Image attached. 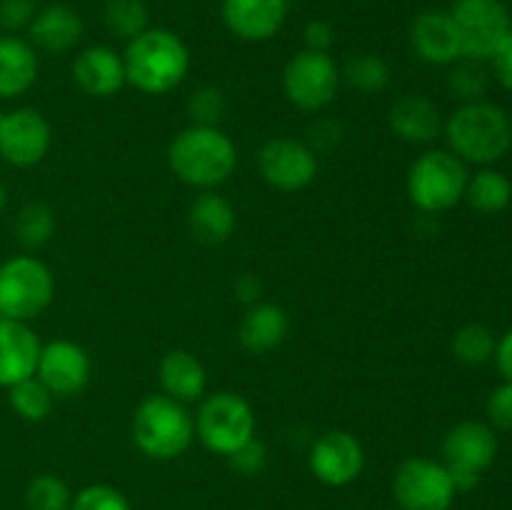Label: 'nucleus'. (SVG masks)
Instances as JSON below:
<instances>
[{
    "label": "nucleus",
    "mask_w": 512,
    "mask_h": 510,
    "mask_svg": "<svg viewBox=\"0 0 512 510\" xmlns=\"http://www.w3.org/2000/svg\"><path fill=\"white\" fill-rule=\"evenodd\" d=\"M445 138L450 153L458 155L465 165L498 163L512 148V120L500 105L488 100L463 103L445 120Z\"/></svg>",
    "instance_id": "1"
},
{
    "label": "nucleus",
    "mask_w": 512,
    "mask_h": 510,
    "mask_svg": "<svg viewBox=\"0 0 512 510\" xmlns=\"http://www.w3.org/2000/svg\"><path fill=\"white\" fill-rule=\"evenodd\" d=\"M125 80L140 93L165 95L178 88L190 70L188 45L175 33L148 28L125 48Z\"/></svg>",
    "instance_id": "2"
},
{
    "label": "nucleus",
    "mask_w": 512,
    "mask_h": 510,
    "mask_svg": "<svg viewBox=\"0 0 512 510\" xmlns=\"http://www.w3.org/2000/svg\"><path fill=\"white\" fill-rule=\"evenodd\" d=\"M168 163L183 183L210 190L223 185L235 173L238 150L215 125H190L170 143Z\"/></svg>",
    "instance_id": "3"
},
{
    "label": "nucleus",
    "mask_w": 512,
    "mask_h": 510,
    "mask_svg": "<svg viewBox=\"0 0 512 510\" xmlns=\"http://www.w3.org/2000/svg\"><path fill=\"white\" fill-rule=\"evenodd\" d=\"M195 420L170 395H148L133 415V440L153 460H173L190 448Z\"/></svg>",
    "instance_id": "4"
},
{
    "label": "nucleus",
    "mask_w": 512,
    "mask_h": 510,
    "mask_svg": "<svg viewBox=\"0 0 512 510\" xmlns=\"http://www.w3.org/2000/svg\"><path fill=\"white\" fill-rule=\"evenodd\" d=\"M468 165L450 150H428L408 173V195L423 213H445L465 198Z\"/></svg>",
    "instance_id": "5"
},
{
    "label": "nucleus",
    "mask_w": 512,
    "mask_h": 510,
    "mask_svg": "<svg viewBox=\"0 0 512 510\" xmlns=\"http://www.w3.org/2000/svg\"><path fill=\"white\" fill-rule=\"evenodd\" d=\"M53 293V273L43 260L15 255L0 265V318L28 323L48 308Z\"/></svg>",
    "instance_id": "6"
},
{
    "label": "nucleus",
    "mask_w": 512,
    "mask_h": 510,
    "mask_svg": "<svg viewBox=\"0 0 512 510\" xmlns=\"http://www.w3.org/2000/svg\"><path fill=\"white\" fill-rule=\"evenodd\" d=\"M195 433L213 453L233 455L240 445L255 438V413L243 395L220 390L200 403Z\"/></svg>",
    "instance_id": "7"
},
{
    "label": "nucleus",
    "mask_w": 512,
    "mask_h": 510,
    "mask_svg": "<svg viewBox=\"0 0 512 510\" xmlns=\"http://www.w3.org/2000/svg\"><path fill=\"white\" fill-rule=\"evenodd\" d=\"M498 455L495 428L480 420H463L453 425L443 440V460L455 490H473Z\"/></svg>",
    "instance_id": "8"
},
{
    "label": "nucleus",
    "mask_w": 512,
    "mask_h": 510,
    "mask_svg": "<svg viewBox=\"0 0 512 510\" xmlns=\"http://www.w3.org/2000/svg\"><path fill=\"white\" fill-rule=\"evenodd\" d=\"M458 28L463 58L490 60L512 33L510 10L503 0H455L450 10Z\"/></svg>",
    "instance_id": "9"
},
{
    "label": "nucleus",
    "mask_w": 512,
    "mask_h": 510,
    "mask_svg": "<svg viewBox=\"0 0 512 510\" xmlns=\"http://www.w3.org/2000/svg\"><path fill=\"white\" fill-rule=\"evenodd\" d=\"M343 75L330 53L308 50L293 55L283 70V90L300 110H323L338 95Z\"/></svg>",
    "instance_id": "10"
},
{
    "label": "nucleus",
    "mask_w": 512,
    "mask_h": 510,
    "mask_svg": "<svg viewBox=\"0 0 512 510\" xmlns=\"http://www.w3.org/2000/svg\"><path fill=\"white\" fill-rule=\"evenodd\" d=\"M393 493L403 510H450L458 490L443 463L410 458L395 470Z\"/></svg>",
    "instance_id": "11"
},
{
    "label": "nucleus",
    "mask_w": 512,
    "mask_h": 510,
    "mask_svg": "<svg viewBox=\"0 0 512 510\" xmlns=\"http://www.w3.org/2000/svg\"><path fill=\"white\" fill-rule=\"evenodd\" d=\"M50 123L35 108H15L0 113V158L13 168H33L48 155Z\"/></svg>",
    "instance_id": "12"
},
{
    "label": "nucleus",
    "mask_w": 512,
    "mask_h": 510,
    "mask_svg": "<svg viewBox=\"0 0 512 510\" xmlns=\"http://www.w3.org/2000/svg\"><path fill=\"white\" fill-rule=\"evenodd\" d=\"M258 170L268 185L283 193L308 188L318 175V155L295 138H273L260 148Z\"/></svg>",
    "instance_id": "13"
},
{
    "label": "nucleus",
    "mask_w": 512,
    "mask_h": 510,
    "mask_svg": "<svg viewBox=\"0 0 512 510\" xmlns=\"http://www.w3.org/2000/svg\"><path fill=\"white\" fill-rule=\"evenodd\" d=\"M90 355L73 340H53L43 345L35 378L53 393V398H73L90 383Z\"/></svg>",
    "instance_id": "14"
},
{
    "label": "nucleus",
    "mask_w": 512,
    "mask_h": 510,
    "mask_svg": "<svg viewBox=\"0 0 512 510\" xmlns=\"http://www.w3.org/2000/svg\"><path fill=\"white\" fill-rule=\"evenodd\" d=\"M365 453L355 435L345 430H330L315 440L310 450V470L325 485H348L363 473Z\"/></svg>",
    "instance_id": "15"
},
{
    "label": "nucleus",
    "mask_w": 512,
    "mask_h": 510,
    "mask_svg": "<svg viewBox=\"0 0 512 510\" xmlns=\"http://www.w3.org/2000/svg\"><path fill=\"white\" fill-rule=\"evenodd\" d=\"M290 0H223V20L233 35L250 43L270 40L288 18Z\"/></svg>",
    "instance_id": "16"
},
{
    "label": "nucleus",
    "mask_w": 512,
    "mask_h": 510,
    "mask_svg": "<svg viewBox=\"0 0 512 510\" xmlns=\"http://www.w3.org/2000/svg\"><path fill=\"white\" fill-rule=\"evenodd\" d=\"M40 350L43 345L28 323L0 318V388L33 378Z\"/></svg>",
    "instance_id": "17"
},
{
    "label": "nucleus",
    "mask_w": 512,
    "mask_h": 510,
    "mask_svg": "<svg viewBox=\"0 0 512 510\" xmlns=\"http://www.w3.org/2000/svg\"><path fill=\"white\" fill-rule=\"evenodd\" d=\"M410 43L418 58L430 65H453L463 58L458 28L450 13H443V10L420 13L410 28Z\"/></svg>",
    "instance_id": "18"
},
{
    "label": "nucleus",
    "mask_w": 512,
    "mask_h": 510,
    "mask_svg": "<svg viewBox=\"0 0 512 510\" xmlns=\"http://www.w3.org/2000/svg\"><path fill=\"white\" fill-rule=\"evenodd\" d=\"M73 80L85 95L110 98L128 83L123 55H118L108 45L85 48L73 63Z\"/></svg>",
    "instance_id": "19"
},
{
    "label": "nucleus",
    "mask_w": 512,
    "mask_h": 510,
    "mask_svg": "<svg viewBox=\"0 0 512 510\" xmlns=\"http://www.w3.org/2000/svg\"><path fill=\"white\" fill-rule=\"evenodd\" d=\"M390 128L405 143L425 145L433 143L443 133L445 123L438 105L425 95H403L390 108Z\"/></svg>",
    "instance_id": "20"
},
{
    "label": "nucleus",
    "mask_w": 512,
    "mask_h": 510,
    "mask_svg": "<svg viewBox=\"0 0 512 510\" xmlns=\"http://www.w3.org/2000/svg\"><path fill=\"white\" fill-rule=\"evenodd\" d=\"M30 40L45 53H68L83 38V18L63 3L38 10L30 23Z\"/></svg>",
    "instance_id": "21"
},
{
    "label": "nucleus",
    "mask_w": 512,
    "mask_h": 510,
    "mask_svg": "<svg viewBox=\"0 0 512 510\" xmlns=\"http://www.w3.org/2000/svg\"><path fill=\"white\" fill-rule=\"evenodd\" d=\"M38 78V55L18 35L0 38V98L10 100L28 93Z\"/></svg>",
    "instance_id": "22"
},
{
    "label": "nucleus",
    "mask_w": 512,
    "mask_h": 510,
    "mask_svg": "<svg viewBox=\"0 0 512 510\" xmlns=\"http://www.w3.org/2000/svg\"><path fill=\"white\" fill-rule=\"evenodd\" d=\"M288 330V313L280 305L255 303L250 305L243 323H240V345L255 355L270 353L288 338Z\"/></svg>",
    "instance_id": "23"
},
{
    "label": "nucleus",
    "mask_w": 512,
    "mask_h": 510,
    "mask_svg": "<svg viewBox=\"0 0 512 510\" xmlns=\"http://www.w3.org/2000/svg\"><path fill=\"white\" fill-rule=\"evenodd\" d=\"M160 385L165 395H170L178 403H193L205 395L208 375H205L203 363L188 350H170L160 360Z\"/></svg>",
    "instance_id": "24"
},
{
    "label": "nucleus",
    "mask_w": 512,
    "mask_h": 510,
    "mask_svg": "<svg viewBox=\"0 0 512 510\" xmlns=\"http://www.w3.org/2000/svg\"><path fill=\"white\" fill-rule=\"evenodd\" d=\"M188 225L195 240H200L205 245H220L233 235L235 208L223 195L203 193L190 205Z\"/></svg>",
    "instance_id": "25"
},
{
    "label": "nucleus",
    "mask_w": 512,
    "mask_h": 510,
    "mask_svg": "<svg viewBox=\"0 0 512 510\" xmlns=\"http://www.w3.org/2000/svg\"><path fill=\"white\" fill-rule=\"evenodd\" d=\"M480 215H498L512 203V183L505 173L495 168H480L468 178L465 198Z\"/></svg>",
    "instance_id": "26"
},
{
    "label": "nucleus",
    "mask_w": 512,
    "mask_h": 510,
    "mask_svg": "<svg viewBox=\"0 0 512 510\" xmlns=\"http://www.w3.org/2000/svg\"><path fill=\"white\" fill-rule=\"evenodd\" d=\"M55 233V213L48 203H40V200H33V203L23 205L15 218V238L23 248L38 250L53 238Z\"/></svg>",
    "instance_id": "27"
},
{
    "label": "nucleus",
    "mask_w": 512,
    "mask_h": 510,
    "mask_svg": "<svg viewBox=\"0 0 512 510\" xmlns=\"http://www.w3.org/2000/svg\"><path fill=\"white\" fill-rule=\"evenodd\" d=\"M8 390L10 408L15 410L18 418L28 420V423H43L50 415V410H53V393L35 375L28 380H20V383H15Z\"/></svg>",
    "instance_id": "28"
},
{
    "label": "nucleus",
    "mask_w": 512,
    "mask_h": 510,
    "mask_svg": "<svg viewBox=\"0 0 512 510\" xmlns=\"http://www.w3.org/2000/svg\"><path fill=\"white\" fill-rule=\"evenodd\" d=\"M495 345H498V338L488 325L468 323L455 333L453 353L465 365H485L493 360Z\"/></svg>",
    "instance_id": "29"
},
{
    "label": "nucleus",
    "mask_w": 512,
    "mask_h": 510,
    "mask_svg": "<svg viewBox=\"0 0 512 510\" xmlns=\"http://www.w3.org/2000/svg\"><path fill=\"white\" fill-rule=\"evenodd\" d=\"M343 80L353 88L363 90V93H380V90L388 88L390 83V68L380 55L363 53L355 55L345 63V68L340 70Z\"/></svg>",
    "instance_id": "30"
},
{
    "label": "nucleus",
    "mask_w": 512,
    "mask_h": 510,
    "mask_svg": "<svg viewBox=\"0 0 512 510\" xmlns=\"http://www.w3.org/2000/svg\"><path fill=\"white\" fill-rule=\"evenodd\" d=\"M105 25L118 38H138L148 30V8L143 0H108L105 3Z\"/></svg>",
    "instance_id": "31"
},
{
    "label": "nucleus",
    "mask_w": 512,
    "mask_h": 510,
    "mask_svg": "<svg viewBox=\"0 0 512 510\" xmlns=\"http://www.w3.org/2000/svg\"><path fill=\"white\" fill-rule=\"evenodd\" d=\"M448 88L463 103L485 100V93H488V70L483 68V60L460 58L458 63H453Z\"/></svg>",
    "instance_id": "32"
},
{
    "label": "nucleus",
    "mask_w": 512,
    "mask_h": 510,
    "mask_svg": "<svg viewBox=\"0 0 512 510\" xmlns=\"http://www.w3.org/2000/svg\"><path fill=\"white\" fill-rule=\"evenodd\" d=\"M73 495L58 475H35L25 488V505L28 510H70Z\"/></svg>",
    "instance_id": "33"
},
{
    "label": "nucleus",
    "mask_w": 512,
    "mask_h": 510,
    "mask_svg": "<svg viewBox=\"0 0 512 510\" xmlns=\"http://www.w3.org/2000/svg\"><path fill=\"white\" fill-rule=\"evenodd\" d=\"M188 115L193 125H215L225 115V95L215 85H203L188 98Z\"/></svg>",
    "instance_id": "34"
},
{
    "label": "nucleus",
    "mask_w": 512,
    "mask_h": 510,
    "mask_svg": "<svg viewBox=\"0 0 512 510\" xmlns=\"http://www.w3.org/2000/svg\"><path fill=\"white\" fill-rule=\"evenodd\" d=\"M70 510H133L128 498L110 485H88L70 503Z\"/></svg>",
    "instance_id": "35"
},
{
    "label": "nucleus",
    "mask_w": 512,
    "mask_h": 510,
    "mask_svg": "<svg viewBox=\"0 0 512 510\" xmlns=\"http://www.w3.org/2000/svg\"><path fill=\"white\" fill-rule=\"evenodd\" d=\"M485 410H488L490 428L512 433V383H505L503 380V385H498V388L488 395Z\"/></svg>",
    "instance_id": "36"
},
{
    "label": "nucleus",
    "mask_w": 512,
    "mask_h": 510,
    "mask_svg": "<svg viewBox=\"0 0 512 510\" xmlns=\"http://www.w3.org/2000/svg\"><path fill=\"white\" fill-rule=\"evenodd\" d=\"M35 5H38L35 0H0V28L10 30V33L30 28L35 13H38Z\"/></svg>",
    "instance_id": "37"
},
{
    "label": "nucleus",
    "mask_w": 512,
    "mask_h": 510,
    "mask_svg": "<svg viewBox=\"0 0 512 510\" xmlns=\"http://www.w3.org/2000/svg\"><path fill=\"white\" fill-rule=\"evenodd\" d=\"M230 465H233L238 473L243 475H255L265 468V460H268V450L260 443L258 438H250L248 443L240 445L233 455H228Z\"/></svg>",
    "instance_id": "38"
},
{
    "label": "nucleus",
    "mask_w": 512,
    "mask_h": 510,
    "mask_svg": "<svg viewBox=\"0 0 512 510\" xmlns=\"http://www.w3.org/2000/svg\"><path fill=\"white\" fill-rule=\"evenodd\" d=\"M490 65H493V75L498 78V83L512 93V33L495 50V55L490 58Z\"/></svg>",
    "instance_id": "39"
},
{
    "label": "nucleus",
    "mask_w": 512,
    "mask_h": 510,
    "mask_svg": "<svg viewBox=\"0 0 512 510\" xmlns=\"http://www.w3.org/2000/svg\"><path fill=\"white\" fill-rule=\"evenodd\" d=\"M305 45H308V50H318V53H328L330 45H333V28H330L328 23H323V20H313V23H308V28H305Z\"/></svg>",
    "instance_id": "40"
},
{
    "label": "nucleus",
    "mask_w": 512,
    "mask_h": 510,
    "mask_svg": "<svg viewBox=\"0 0 512 510\" xmlns=\"http://www.w3.org/2000/svg\"><path fill=\"white\" fill-rule=\"evenodd\" d=\"M493 360H495V368H498V373L503 375L505 383H512V330H508V333L498 340Z\"/></svg>",
    "instance_id": "41"
},
{
    "label": "nucleus",
    "mask_w": 512,
    "mask_h": 510,
    "mask_svg": "<svg viewBox=\"0 0 512 510\" xmlns=\"http://www.w3.org/2000/svg\"><path fill=\"white\" fill-rule=\"evenodd\" d=\"M260 293H263V283H260V280L255 278V275H250V273L248 275H240L238 283H235V295H238V298L243 300V303L255 305V303H258Z\"/></svg>",
    "instance_id": "42"
},
{
    "label": "nucleus",
    "mask_w": 512,
    "mask_h": 510,
    "mask_svg": "<svg viewBox=\"0 0 512 510\" xmlns=\"http://www.w3.org/2000/svg\"><path fill=\"white\" fill-rule=\"evenodd\" d=\"M5 205H8V188H5V183L0 180V213L5 210Z\"/></svg>",
    "instance_id": "43"
},
{
    "label": "nucleus",
    "mask_w": 512,
    "mask_h": 510,
    "mask_svg": "<svg viewBox=\"0 0 512 510\" xmlns=\"http://www.w3.org/2000/svg\"><path fill=\"white\" fill-rule=\"evenodd\" d=\"M510 120H512V115H510Z\"/></svg>",
    "instance_id": "44"
}]
</instances>
